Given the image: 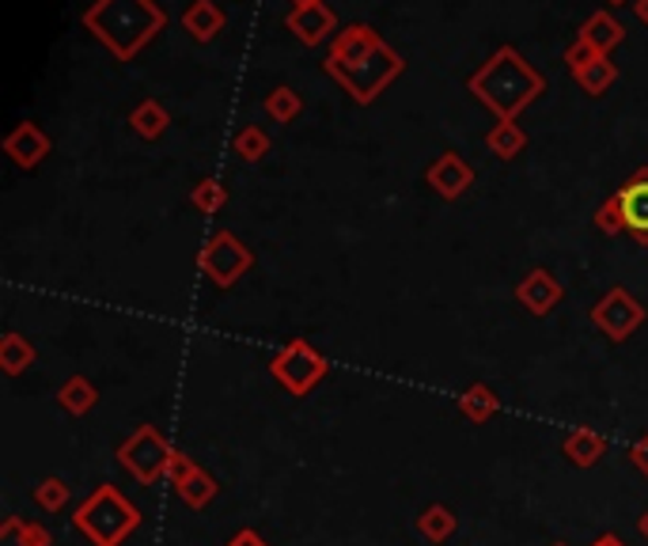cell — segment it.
<instances>
[{
	"mask_svg": "<svg viewBox=\"0 0 648 546\" xmlns=\"http://www.w3.org/2000/svg\"><path fill=\"white\" fill-rule=\"evenodd\" d=\"M322 72L335 85L346 88L353 103L368 107L379 99V91H387V85H395L402 77L406 61L395 46L379 39L376 27L353 23L335 34V46H330L327 61H322Z\"/></svg>",
	"mask_w": 648,
	"mask_h": 546,
	"instance_id": "cell-1",
	"label": "cell"
},
{
	"mask_svg": "<svg viewBox=\"0 0 648 546\" xmlns=\"http://www.w3.org/2000/svg\"><path fill=\"white\" fill-rule=\"evenodd\" d=\"M467 91L478 103L494 110L497 122H516L546 91V77L524 61V53L516 46H501L478 72H470Z\"/></svg>",
	"mask_w": 648,
	"mask_h": 546,
	"instance_id": "cell-2",
	"label": "cell"
},
{
	"mask_svg": "<svg viewBox=\"0 0 648 546\" xmlns=\"http://www.w3.org/2000/svg\"><path fill=\"white\" fill-rule=\"evenodd\" d=\"M80 23L118 61H133L168 27V12L156 0H91V8H84Z\"/></svg>",
	"mask_w": 648,
	"mask_h": 546,
	"instance_id": "cell-3",
	"label": "cell"
},
{
	"mask_svg": "<svg viewBox=\"0 0 648 546\" xmlns=\"http://www.w3.org/2000/svg\"><path fill=\"white\" fill-rule=\"evenodd\" d=\"M72 527L91 546H122L129 535L141 527V508H137L118 486L91 489L72 513Z\"/></svg>",
	"mask_w": 648,
	"mask_h": 546,
	"instance_id": "cell-4",
	"label": "cell"
},
{
	"mask_svg": "<svg viewBox=\"0 0 648 546\" xmlns=\"http://www.w3.org/2000/svg\"><path fill=\"white\" fill-rule=\"evenodd\" d=\"M327 373H330V360L322 357L308 338H289L273 354V360H270V376L289 395H296V399L311 395L315 387H319L322 379H327Z\"/></svg>",
	"mask_w": 648,
	"mask_h": 546,
	"instance_id": "cell-5",
	"label": "cell"
},
{
	"mask_svg": "<svg viewBox=\"0 0 648 546\" xmlns=\"http://www.w3.org/2000/svg\"><path fill=\"white\" fill-rule=\"evenodd\" d=\"M198 270L206 274V281L212 289H231V285L243 281V277L255 270V251L236 236V231L220 228L201 244Z\"/></svg>",
	"mask_w": 648,
	"mask_h": 546,
	"instance_id": "cell-6",
	"label": "cell"
},
{
	"mask_svg": "<svg viewBox=\"0 0 648 546\" xmlns=\"http://www.w3.org/2000/svg\"><path fill=\"white\" fill-rule=\"evenodd\" d=\"M171 459H175V448L156 425H137V429L118 444V463H122L141 486L163 483L171 470Z\"/></svg>",
	"mask_w": 648,
	"mask_h": 546,
	"instance_id": "cell-7",
	"label": "cell"
},
{
	"mask_svg": "<svg viewBox=\"0 0 648 546\" xmlns=\"http://www.w3.org/2000/svg\"><path fill=\"white\" fill-rule=\"evenodd\" d=\"M645 304L637 300L629 289H610L607 296H599L596 304H591V311H588V319H591V327L599 330L604 338L610 341H626V338H634L637 330L645 327Z\"/></svg>",
	"mask_w": 648,
	"mask_h": 546,
	"instance_id": "cell-8",
	"label": "cell"
},
{
	"mask_svg": "<svg viewBox=\"0 0 648 546\" xmlns=\"http://www.w3.org/2000/svg\"><path fill=\"white\" fill-rule=\"evenodd\" d=\"M168 483L175 486V494H179V502L187 508H206L217 502V494H220L217 478H212L209 470H201L190 456H182V451H175Z\"/></svg>",
	"mask_w": 648,
	"mask_h": 546,
	"instance_id": "cell-9",
	"label": "cell"
},
{
	"mask_svg": "<svg viewBox=\"0 0 648 546\" xmlns=\"http://www.w3.org/2000/svg\"><path fill=\"white\" fill-rule=\"evenodd\" d=\"M425 182H429L443 201H456L475 187V168H470L459 152H440L437 160L425 168Z\"/></svg>",
	"mask_w": 648,
	"mask_h": 546,
	"instance_id": "cell-10",
	"label": "cell"
},
{
	"mask_svg": "<svg viewBox=\"0 0 648 546\" xmlns=\"http://www.w3.org/2000/svg\"><path fill=\"white\" fill-rule=\"evenodd\" d=\"M0 148L8 152V160L16 163V168H23V171H34L39 163L50 156V133L39 126V122H20L12 129V133L0 141Z\"/></svg>",
	"mask_w": 648,
	"mask_h": 546,
	"instance_id": "cell-11",
	"label": "cell"
},
{
	"mask_svg": "<svg viewBox=\"0 0 648 546\" xmlns=\"http://www.w3.org/2000/svg\"><path fill=\"white\" fill-rule=\"evenodd\" d=\"M516 300L524 304L531 316L546 319L554 308L565 300V285L554 277L550 270H542V266H535V270H527V277L520 285H516Z\"/></svg>",
	"mask_w": 648,
	"mask_h": 546,
	"instance_id": "cell-12",
	"label": "cell"
},
{
	"mask_svg": "<svg viewBox=\"0 0 648 546\" xmlns=\"http://www.w3.org/2000/svg\"><path fill=\"white\" fill-rule=\"evenodd\" d=\"M615 198H618V206H622L626 231L641 247H648V168H637L629 175Z\"/></svg>",
	"mask_w": 648,
	"mask_h": 546,
	"instance_id": "cell-13",
	"label": "cell"
},
{
	"mask_svg": "<svg viewBox=\"0 0 648 546\" xmlns=\"http://www.w3.org/2000/svg\"><path fill=\"white\" fill-rule=\"evenodd\" d=\"M285 27L292 31V39L296 42H303V46H322L335 34V27H338V16L327 8V0L322 4H311V8H292L289 16H285Z\"/></svg>",
	"mask_w": 648,
	"mask_h": 546,
	"instance_id": "cell-14",
	"label": "cell"
},
{
	"mask_svg": "<svg viewBox=\"0 0 648 546\" xmlns=\"http://www.w3.org/2000/svg\"><path fill=\"white\" fill-rule=\"evenodd\" d=\"M228 16L220 4H212V0H190V8L182 12V27L193 34V42H212L220 31H225Z\"/></svg>",
	"mask_w": 648,
	"mask_h": 546,
	"instance_id": "cell-15",
	"label": "cell"
},
{
	"mask_svg": "<svg viewBox=\"0 0 648 546\" xmlns=\"http://www.w3.org/2000/svg\"><path fill=\"white\" fill-rule=\"evenodd\" d=\"M577 39H580V42H588L591 50L604 53V58H607V53L626 39V27L618 23L610 12H591L588 20H585V27H580Z\"/></svg>",
	"mask_w": 648,
	"mask_h": 546,
	"instance_id": "cell-16",
	"label": "cell"
},
{
	"mask_svg": "<svg viewBox=\"0 0 648 546\" xmlns=\"http://www.w3.org/2000/svg\"><path fill=\"white\" fill-rule=\"evenodd\" d=\"M129 126H133V133L141 137V141H160L171 126V115L160 99H141V103L129 110Z\"/></svg>",
	"mask_w": 648,
	"mask_h": 546,
	"instance_id": "cell-17",
	"label": "cell"
},
{
	"mask_svg": "<svg viewBox=\"0 0 648 546\" xmlns=\"http://www.w3.org/2000/svg\"><path fill=\"white\" fill-rule=\"evenodd\" d=\"M561 456L569 459L572 467H596V463L607 456V440L599 437L596 429H577L561 440Z\"/></svg>",
	"mask_w": 648,
	"mask_h": 546,
	"instance_id": "cell-18",
	"label": "cell"
},
{
	"mask_svg": "<svg viewBox=\"0 0 648 546\" xmlns=\"http://www.w3.org/2000/svg\"><path fill=\"white\" fill-rule=\"evenodd\" d=\"M459 414L467 421H475V425L494 421L497 414H501V395H497L494 387H486V384H470L467 391L459 395Z\"/></svg>",
	"mask_w": 648,
	"mask_h": 546,
	"instance_id": "cell-19",
	"label": "cell"
},
{
	"mask_svg": "<svg viewBox=\"0 0 648 546\" xmlns=\"http://www.w3.org/2000/svg\"><path fill=\"white\" fill-rule=\"evenodd\" d=\"M413 527H418V535L425 543H432V546H440V543H448L451 535H456V513H451L448 505H425L421 513H418V520H413Z\"/></svg>",
	"mask_w": 648,
	"mask_h": 546,
	"instance_id": "cell-20",
	"label": "cell"
},
{
	"mask_svg": "<svg viewBox=\"0 0 648 546\" xmlns=\"http://www.w3.org/2000/svg\"><path fill=\"white\" fill-rule=\"evenodd\" d=\"M58 403H61V410H69L72 418H84V414L96 410V403H99V387L91 384L88 376H69L64 384L58 387Z\"/></svg>",
	"mask_w": 648,
	"mask_h": 546,
	"instance_id": "cell-21",
	"label": "cell"
},
{
	"mask_svg": "<svg viewBox=\"0 0 648 546\" xmlns=\"http://www.w3.org/2000/svg\"><path fill=\"white\" fill-rule=\"evenodd\" d=\"M34 360H39V349H34L20 330H8V335L0 338V368H4V376L27 373Z\"/></svg>",
	"mask_w": 648,
	"mask_h": 546,
	"instance_id": "cell-22",
	"label": "cell"
},
{
	"mask_svg": "<svg viewBox=\"0 0 648 546\" xmlns=\"http://www.w3.org/2000/svg\"><path fill=\"white\" fill-rule=\"evenodd\" d=\"M0 546H50V532L23 516H8L0 524Z\"/></svg>",
	"mask_w": 648,
	"mask_h": 546,
	"instance_id": "cell-23",
	"label": "cell"
},
{
	"mask_svg": "<svg viewBox=\"0 0 648 546\" xmlns=\"http://www.w3.org/2000/svg\"><path fill=\"white\" fill-rule=\"evenodd\" d=\"M486 148L497 156V160H516V156L527 148V133L516 122H497L486 133Z\"/></svg>",
	"mask_w": 648,
	"mask_h": 546,
	"instance_id": "cell-24",
	"label": "cell"
},
{
	"mask_svg": "<svg viewBox=\"0 0 648 546\" xmlns=\"http://www.w3.org/2000/svg\"><path fill=\"white\" fill-rule=\"evenodd\" d=\"M580 85V91H588V96H604V91L615 88V80H618V64L610 61V58H596L588 64L585 72H577L572 77Z\"/></svg>",
	"mask_w": 648,
	"mask_h": 546,
	"instance_id": "cell-25",
	"label": "cell"
},
{
	"mask_svg": "<svg viewBox=\"0 0 648 546\" xmlns=\"http://www.w3.org/2000/svg\"><path fill=\"white\" fill-rule=\"evenodd\" d=\"M262 110H266V115L273 118V122L289 126L292 118H296V115H300V110H303V99L296 96L292 88H285V85H281V88H273L270 96L262 99Z\"/></svg>",
	"mask_w": 648,
	"mask_h": 546,
	"instance_id": "cell-26",
	"label": "cell"
},
{
	"mask_svg": "<svg viewBox=\"0 0 648 546\" xmlns=\"http://www.w3.org/2000/svg\"><path fill=\"white\" fill-rule=\"evenodd\" d=\"M231 148H236V156L243 163H258L266 152H270V133H266L262 126H243L236 133V145Z\"/></svg>",
	"mask_w": 648,
	"mask_h": 546,
	"instance_id": "cell-27",
	"label": "cell"
},
{
	"mask_svg": "<svg viewBox=\"0 0 648 546\" xmlns=\"http://www.w3.org/2000/svg\"><path fill=\"white\" fill-rule=\"evenodd\" d=\"M190 206L198 212H206V217H212V212H220L228 206V187L217 179H201L198 187L190 190Z\"/></svg>",
	"mask_w": 648,
	"mask_h": 546,
	"instance_id": "cell-28",
	"label": "cell"
},
{
	"mask_svg": "<svg viewBox=\"0 0 648 546\" xmlns=\"http://www.w3.org/2000/svg\"><path fill=\"white\" fill-rule=\"evenodd\" d=\"M72 489L69 483H61V478H42L39 486H34V505L42 508V513H61L64 505H69Z\"/></svg>",
	"mask_w": 648,
	"mask_h": 546,
	"instance_id": "cell-29",
	"label": "cell"
},
{
	"mask_svg": "<svg viewBox=\"0 0 648 546\" xmlns=\"http://www.w3.org/2000/svg\"><path fill=\"white\" fill-rule=\"evenodd\" d=\"M596 228L607 231V236H622V231H626V217H622V206H618L615 193H610L604 206L596 209Z\"/></svg>",
	"mask_w": 648,
	"mask_h": 546,
	"instance_id": "cell-30",
	"label": "cell"
},
{
	"mask_svg": "<svg viewBox=\"0 0 648 546\" xmlns=\"http://www.w3.org/2000/svg\"><path fill=\"white\" fill-rule=\"evenodd\" d=\"M596 58H604V53H596V50H591L588 42H580V39L572 42L569 50H565V64H569V72H572V77H577V72H585L588 64L596 61Z\"/></svg>",
	"mask_w": 648,
	"mask_h": 546,
	"instance_id": "cell-31",
	"label": "cell"
},
{
	"mask_svg": "<svg viewBox=\"0 0 648 546\" xmlns=\"http://www.w3.org/2000/svg\"><path fill=\"white\" fill-rule=\"evenodd\" d=\"M629 463H634V467L648 478V433L634 444V448H629Z\"/></svg>",
	"mask_w": 648,
	"mask_h": 546,
	"instance_id": "cell-32",
	"label": "cell"
},
{
	"mask_svg": "<svg viewBox=\"0 0 648 546\" xmlns=\"http://www.w3.org/2000/svg\"><path fill=\"white\" fill-rule=\"evenodd\" d=\"M225 546H270V543H266L262 535L255 532V527H243V532L231 535V539H228Z\"/></svg>",
	"mask_w": 648,
	"mask_h": 546,
	"instance_id": "cell-33",
	"label": "cell"
},
{
	"mask_svg": "<svg viewBox=\"0 0 648 546\" xmlns=\"http://www.w3.org/2000/svg\"><path fill=\"white\" fill-rule=\"evenodd\" d=\"M629 4H634V16H637V20H641V23L648 27V0H629Z\"/></svg>",
	"mask_w": 648,
	"mask_h": 546,
	"instance_id": "cell-34",
	"label": "cell"
},
{
	"mask_svg": "<svg viewBox=\"0 0 648 546\" xmlns=\"http://www.w3.org/2000/svg\"><path fill=\"white\" fill-rule=\"evenodd\" d=\"M591 546H626L622 539H618V535L615 532H607V535H599V539L596 543H591Z\"/></svg>",
	"mask_w": 648,
	"mask_h": 546,
	"instance_id": "cell-35",
	"label": "cell"
},
{
	"mask_svg": "<svg viewBox=\"0 0 648 546\" xmlns=\"http://www.w3.org/2000/svg\"><path fill=\"white\" fill-rule=\"evenodd\" d=\"M637 532H641V535H645V539H648V508H645V513H641V520H637Z\"/></svg>",
	"mask_w": 648,
	"mask_h": 546,
	"instance_id": "cell-36",
	"label": "cell"
},
{
	"mask_svg": "<svg viewBox=\"0 0 648 546\" xmlns=\"http://www.w3.org/2000/svg\"><path fill=\"white\" fill-rule=\"evenodd\" d=\"M311 4H322V0H292V8H311Z\"/></svg>",
	"mask_w": 648,
	"mask_h": 546,
	"instance_id": "cell-37",
	"label": "cell"
},
{
	"mask_svg": "<svg viewBox=\"0 0 648 546\" xmlns=\"http://www.w3.org/2000/svg\"><path fill=\"white\" fill-rule=\"evenodd\" d=\"M607 4H629V0H607Z\"/></svg>",
	"mask_w": 648,
	"mask_h": 546,
	"instance_id": "cell-38",
	"label": "cell"
},
{
	"mask_svg": "<svg viewBox=\"0 0 648 546\" xmlns=\"http://www.w3.org/2000/svg\"><path fill=\"white\" fill-rule=\"evenodd\" d=\"M550 546H569V543H550Z\"/></svg>",
	"mask_w": 648,
	"mask_h": 546,
	"instance_id": "cell-39",
	"label": "cell"
}]
</instances>
